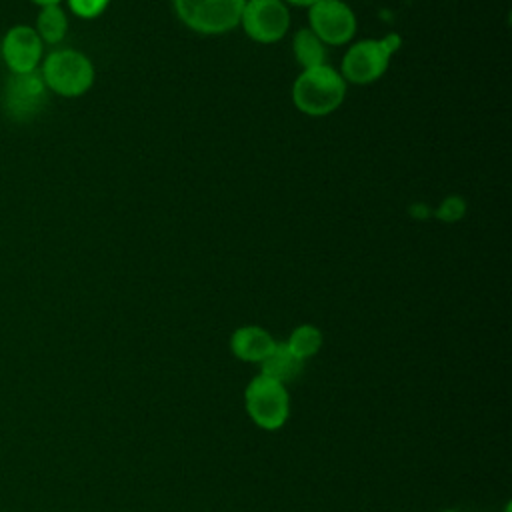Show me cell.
<instances>
[{"label":"cell","instance_id":"6da1fadb","mask_svg":"<svg viewBox=\"0 0 512 512\" xmlns=\"http://www.w3.org/2000/svg\"><path fill=\"white\" fill-rule=\"evenodd\" d=\"M346 98V80L330 64L302 70L292 84V102L306 116H326Z\"/></svg>","mask_w":512,"mask_h":512},{"label":"cell","instance_id":"7a4b0ae2","mask_svg":"<svg viewBox=\"0 0 512 512\" xmlns=\"http://www.w3.org/2000/svg\"><path fill=\"white\" fill-rule=\"evenodd\" d=\"M38 70L48 92L64 98H78L86 94L96 78L92 60L74 48L52 50L44 56Z\"/></svg>","mask_w":512,"mask_h":512},{"label":"cell","instance_id":"3957f363","mask_svg":"<svg viewBox=\"0 0 512 512\" xmlns=\"http://www.w3.org/2000/svg\"><path fill=\"white\" fill-rule=\"evenodd\" d=\"M244 408L248 418L262 430H280L290 418V394L286 384L256 374L244 388Z\"/></svg>","mask_w":512,"mask_h":512},{"label":"cell","instance_id":"277c9868","mask_svg":"<svg viewBox=\"0 0 512 512\" xmlns=\"http://www.w3.org/2000/svg\"><path fill=\"white\" fill-rule=\"evenodd\" d=\"M400 42L402 40L398 34L360 40L348 48L338 72L342 74L346 84H372L384 76L390 66L392 54L400 48Z\"/></svg>","mask_w":512,"mask_h":512},{"label":"cell","instance_id":"5b68a950","mask_svg":"<svg viewBox=\"0 0 512 512\" xmlns=\"http://www.w3.org/2000/svg\"><path fill=\"white\" fill-rule=\"evenodd\" d=\"M176 16L192 32L226 34L240 26L246 0H172Z\"/></svg>","mask_w":512,"mask_h":512},{"label":"cell","instance_id":"8992f818","mask_svg":"<svg viewBox=\"0 0 512 512\" xmlns=\"http://www.w3.org/2000/svg\"><path fill=\"white\" fill-rule=\"evenodd\" d=\"M48 104V88L40 76V70L12 74L2 88V110L10 120L28 122L34 120Z\"/></svg>","mask_w":512,"mask_h":512},{"label":"cell","instance_id":"52a82bcc","mask_svg":"<svg viewBox=\"0 0 512 512\" xmlns=\"http://www.w3.org/2000/svg\"><path fill=\"white\" fill-rule=\"evenodd\" d=\"M240 26L250 40L274 44L282 40L290 28V8L282 0H246Z\"/></svg>","mask_w":512,"mask_h":512},{"label":"cell","instance_id":"ba28073f","mask_svg":"<svg viewBox=\"0 0 512 512\" xmlns=\"http://www.w3.org/2000/svg\"><path fill=\"white\" fill-rule=\"evenodd\" d=\"M308 28L326 44H348L356 34V14L342 0H318L308 8Z\"/></svg>","mask_w":512,"mask_h":512},{"label":"cell","instance_id":"9c48e42d","mask_svg":"<svg viewBox=\"0 0 512 512\" xmlns=\"http://www.w3.org/2000/svg\"><path fill=\"white\" fill-rule=\"evenodd\" d=\"M0 60L12 74L34 72L44 60V42L34 26L16 24L0 38Z\"/></svg>","mask_w":512,"mask_h":512},{"label":"cell","instance_id":"30bf717a","mask_svg":"<svg viewBox=\"0 0 512 512\" xmlns=\"http://www.w3.org/2000/svg\"><path fill=\"white\" fill-rule=\"evenodd\" d=\"M276 338L262 326L246 324L232 332L230 336V352L240 362L260 364L266 354L276 346Z\"/></svg>","mask_w":512,"mask_h":512},{"label":"cell","instance_id":"8fae6325","mask_svg":"<svg viewBox=\"0 0 512 512\" xmlns=\"http://www.w3.org/2000/svg\"><path fill=\"white\" fill-rule=\"evenodd\" d=\"M302 366L304 362H300L284 342H276V346L260 362V374L288 384L302 372Z\"/></svg>","mask_w":512,"mask_h":512},{"label":"cell","instance_id":"7c38bea8","mask_svg":"<svg viewBox=\"0 0 512 512\" xmlns=\"http://www.w3.org/2000/svg\"><path fill=\"white\" fill-rule=\"evenodd\" d=\"M292 52L302 70L326 64V44L310 28H302L294 34Z\"/></svg>","mask_w":512,"mask_h":512},{"label":"cell","instance_id":"4fadbf2b","mask_svg":"<svg viewBox=\"0 0 512 512\" xmlns=\"http://www.w3.org/2000/svg\"><path fill=\"white\" fill-rule=\"evenodd\" d=\"M36 34L44 44H58L64 40L68 32V16L66 10L60 4L54 6H42L36 16L34 24Z\"/></svg>","mask_w":512,"mask_h":512},{"label":"cell","instance_id":"5bb4252c","mask_svg":"<svg viewBox=\"0 0 512 512\" xmlns=\"http://www.w3.org/2000/svg\"><path fill=\"white\" fill-rule=\"evenodd\" d=\"M322 342H324V336H322V330L314 324H298L288 340H284V344L288 346V350L300 360V362H306L310 360L312 356H316L322 348Z\"/></svg>","mask_w":512,"mask_h":512},{"label":"cell","instance_id":"9a60e30c","mask_svg":"<svg viewBox=\"0 0 512 512\" xmlns=\"http://www.w3.org/2000/svg\"><path fill=\"white\" fill-rule=\"evenodd\" d=\"M66 4L72 14H76L78 18L90 20L100 16L108 8L110 0H66Z\"/></svg>","mask_w":512,"mask_h":512},{"label":"cell","instance_id":"2e32d148","mask_svg":"<svg viewBox=\"0 0 512 512\" xmlns=\"http://www.w3.org/2000/svg\"><path fill=\"white\" fill-rule=\"evenodd\" d=\"M464 212V206H462V202H460V198H446L444 200V204H442V208H440V218H460V214Z\"/></svg>","mask_w":512,"mask_h":512},{"label":"cell","instance_id":"e0dca14e","mask_svg":"<svg viewBox=\"0 0 512 512\" xmlns=\"http://www.w3.org/2000/svg\"><path fill=\"white\" fill-rule=\"evenodd\" d=\"M288 6H300V8H310L312 4H316L318 0H282Z\"/></svg>","mask_w":512,"mask_h":512},{"label":"cell","instance_id":"ac0fdd59","mask_svg":"<svg viewBox=\"0 0 512 512\" xmlns=\"http://www.w3.org/2000/svg\"><path fill=\"white\" fill-rule=\"evenodd\" d=\"M30 2H34L36 6H40V8H42V6H54V4H60L62 0H30Z\"/></svg>","mask_w":512,"mask_h":512},{"label":"cell","instance_id":"d6986e66","mask_svg":"<svg viewBox=\"0 0 512 512\" xmlns=\"http://www.w3.org/2000/svg\"><path fill=\"white\" fill-rule=\"evenodd\" d=\"M440 512H460V510H456V508H446V510H440Z\"/></svg>","mask_w":512,"mask_h":512}]
</instances>
